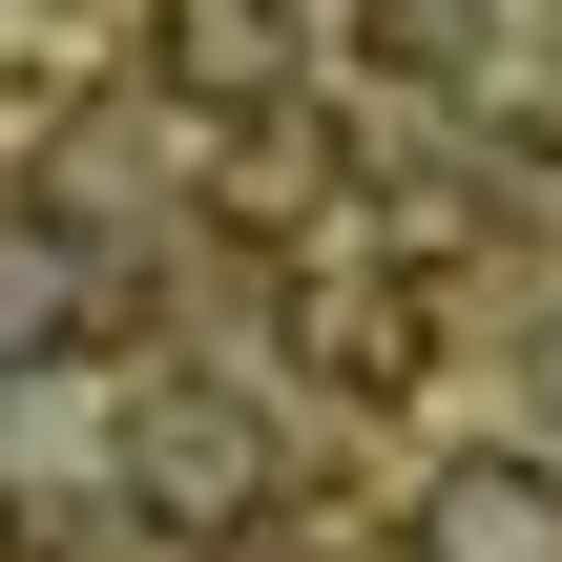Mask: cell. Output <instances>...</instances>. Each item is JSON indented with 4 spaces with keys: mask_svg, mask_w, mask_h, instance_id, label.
<instances>
[{
    "mask_svg": "<svg viewBox=\"0 0 562 562\" xmlns=\"http://www.w3.org/2000/svg\"><path fill=\"white\" fill-rule=\"evenodd\" d=\"M438 521H459V562H562V542H542L562 501H542V480H521V459H501V480H459Z\"/></svg>",
    "mask_w": 562,
    "mask_h": 562,
    "instance_id": "6da1fadb",
    "label": "cell"
}]
</instances>
